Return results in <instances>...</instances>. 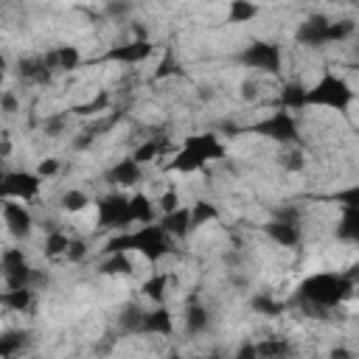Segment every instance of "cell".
I'll list each match as a JSON object with an SVG mask.
<instances>
[{"label": "cell", "instance_id": "obj_16", "mask_svg": "<svg viewBox=\"0 0 359 359\" xmlns=\"http://www.w3.org/2000/svg\"><path fill=\"white\" fill-rule=\"evenodd\" d=\"M45 62L50 70H73L81 62V53L76 50V45H59L56 50H50L45 56Z\"/></svg>", "mask_w": 359, "mask_h": 359}, {"label": "cell", "instance_id": "obj_36", "mask_svg": "<svg viewBox=\"0 0 359 359\" xmlns=\"http://www.w3.org/2000/svg\"><path fill=\"white\" fill-rule=\"evenodd\" d=\"M17 107H20V104H17V95H14L11 90H6V93H3V112H6V115H14Z\"/></svg>", "mask_w": 359, "mask_h": 359}, {"label": "cell", "instance_id": "obj_1", "mask_svg": "<svg viewBox=\"0 0 359 359\" xmlns=\"http://www.w3.org/2000/svg\"><path fill=\"white\" fill-rule=\"evenodd\" d=\"M356 292V283L345 278V272H314L309 275L300 286H297V294H294V303L309 311L311 317L317 314H325L337 306H342L351 294Z\"/></svg>", "mask_w": 359, "mask_h": 359}, {"label": "cell", "instance_id": "obj_13", "mask_svg": "<svg viewBox=\"0 0 359 359\" xmlns=\"http://www.w3.org/2000/svg\"><path fill=\"white\" fill-rule=\"evenodd\" d=\"M334 236H337L342 244L359 247V208H345V205H339V222H337Z\"/></svg>", "mask_w": 359, "mask_h": 359}, {"label": "cell", "instance_id": "obj_17", "mask_svg": "<svg viewBox=\"0 0 359 359\" xmlns=\"http://www.w3.org/2000/svg\"><path fill=\"white\" fill-rule=\"evenodd\" d=\"M168 280H171L168 272H154V275H149V280H143V286H140L143 297L151 300L154 306H163V303H165V292H168Z\"/></svg>", "mask_w": 359, "mask_h": 359}, {"label": "cell", "instance_id": "obj_23", "mask_svg": "<svg viewBox=\"0 0 359 359\" xmlns=\"http://www.w3.org/2000/svg\"><path fill=\"white\" fill-rule=\"evenodd\" d=\"M188 208H191V224H194V230L202 227V224H208V222H213V219L219 216V208L210 205V202H205V199H196V202L188 205Z\"/></svg>", "mask_w": 359, "mask_h": 359}, {"label": "cell", "instance_id": "obj_12", "mask_svg": "<svg viewBox=\"0 0 359 359\" xmlns=\"http://www.w3.org/2000/svg\"><path fill=\"white\" fill-rule=\"evenodd\" d=\"M107 180H109L112 185H118V188H135V185L143 180V165L135 163L132 157H123V160H118V163L107 171Z\"/></svg>", "mask_w": 359, "mask_h": 359}, {"label": "cell", "instance_id": "obj_10", "mask_svg": "<svg viewBox=\"0 0 359 359\" xmlns=\"http://www.w3.org/2000/svg\"><path fill=\"white\" fill-rule=\"evenodd\" d=\"M174 331V320L171 311L165 306H154V309H143L140 317V328L137 334H149V337H168Z\"/></svg>", "mask_w": 359, "mask_h": 359}, {"label": "cell", "instance_id": "obj_8", "mask_svg": "<svg viewBox=\"0 0 359 359\" xmlns=\"http://www.w3.org/2000/svg\"><path fill=\"white\" fill-rule=\"evenodd\" d=\"M3 222H6V230L17 238H25L34 227L31 210L25 208V202H17V199H3Z\"/></svg>", "mask_w": 359, "mask_h": 359}, {"label": "cell", "instance_id": "obj_20", "mask_svg": "<svg viewBox=\"0 0 359 359\" xmlns=\"http://www.w3.org/2000/svg\"><path fill=\"white\" fill-rule=\"evenodd\" d=\"M93 205V199L81 191V188H67L62 196H59V208L67 213V216H73V213H81V210H87Z\"/></svg>", "mask_w": 359, "mask_h": 359}, {"label": "cell", "instance_id": "obj_4", "mask_svg": "<svg viewBox=\"0 0 359 359\" xmlns=\"http://www.w3.org/2000/svg\"><path fill=\"white\" fill-rule=\"evenodd\" d=\"M95 210H98V227H107V230H129L135 224L132 219V208H129V196L123 194H107L95 202Z\"/></svg>", "mask_w": 359, "mask_h": 359}, {"label": "cell", "instance_id": "obj_2", "mask_svg": "<svg viewBox=\"0 0 359 359\" xmlns=\"http://www.w3.org/2000/svg\"><path fill=\"white\" fill-rule=\"evenodd\" d=\"M353 101V90L351 84L337 76V73H323L309 90H306V107H325V109H337L345 112Z\"/></svg>", "mask_w": 359, "mask_h": 359}, {"label": "cell", "instance_id": "obj_11", "mask_svg": "<svg viewBox=\"0 0 359 359\" xmlns=\"http://www.w3.org/2000/svg\"><path fill=\"white\" fill-rule=\"evenodd\" d=\"M154 53V45L149 39H132V42H123V45H115L109 48L107 59L112 62H121V65H135V62H143Z\"/></svg>", "mask_w": 359, "mask_h": 359}, {"label": "cell", "instance_id": "obj_15", "mask_svg": "<svg viewBox=\"0 0 359 359\" xmlns=\"http://www.w3.org/2000/svg\"><path fill=\"white\" fill-rule=\"evenodd\" d=\"M135 269L132 264V252H123V250H115V252H107V258L98 264V272L101 275H129Z\"/></svg>", "mask_w": 359, "mask_h": 359}, {"label": "cell", "instance_id": "obj_32", "mask_svg": "<svg viewBox=\"0 0 359 359\" xmlns=\"http://www.w3.org/2000/svg\"><path fill=\"white\" fill-rule=\"evenodd\" d=\"M87 252H90V247H87V241H81V238H73L70 241V247H67V261L70 264H79V261H84L87 258Z\"/></svg>", "mask_w": 359, "mask_h": 359}, {"label": "cell", "instance_id": "obj_30", "mask_svg": "<svg viewBox=\"0 0 359 359\" xmlns=\"http://www.w3.org/2000/svg\"><path fill=\"white\" fill-rule=\"evenodd\" d=\"M182 205H180V194L177 191H165L160 199H157V210L163 213V216H168V213H174V210H180Z\"/></svg>", "mask_w": 359, "mask_h": 359}, {"label": "cell", "instance_id": "obj_19", "mask_svg": "<svg viewBox=\"0 0 359 359\" xmlns=\"http://www.w3.org/2000/svg\"><path fill=\"white\" fill-rule=\"evenodd\" d=\"M129 208H132V219L135 224H154V202L146 194H132L129 196Z\"/></svg>", "mask_w": 359, "mask_h": 359}, {"label": "cell", "instance_id": "obj_37", "mask_svg": "<svg viewBox=\"0 0 359 359\" xmlns=\"http://www.w3.org/2000/svg\"><path fill=\"white\" fill-rule=\"evenodd\" d=\"M328 359H353V353H351V348H345V345H334V348L328 351Z\"/></svg>", "mask_w": 359, "mask_h": 359}, {"label": "cell", "instance_id": "obj_35", "mask_svg": "<svg viewBox=\"0 0 359 359\" xmlns=\"http://www.w3.org/2000/svg\"><path fill=\"white\" fill-rule=\"evenodd\" d=\"M337 199H339V205H345V208H359V185H353V188L342 191Z\"/></svg>", "mask_w": 359, "mask_h": 359}, {"label": "cell", "instance_id": "obj_6", "mask_svg": "<svg viewBox=\"0 0 359 359\" xmlns=\"http://www.w3.org/2000/svg\"><path fill=\"white\" fill-rule=\"evenodd\" d=\"M264 233L269 236V241H275L278 247H300L303 241V224H300V213L294 208H286L283 213H278L266 227Z\"/></svg>", "mask_w": 359, "mask_h": 359}, {"label": "cell", "instance_id": "obj_28", "mask_svg": "<svg viewBox=\"0 0 359 359\" xmlns=\"http://www.w3.org/2000/svg\"><path fill=\"white\" fill-rule=\"evenodd\" d=\"M227 14H230V22H250L258 14V6H252V3H230Z\"/></svg>", "mask_w": 359, "mask_h": 359}, {"label": "cell", "instance_id": "obj_33", "mask_svg": "<svg viewBox=\"0 0 359 359\" xmlns=\"http://www.w3.org/2000/svg\"><path fill=\"white\" fill-rule=\"evenodd\" d=\"M59 168H62V163H59L56 157H45V160L36 165V174H39V180H48V177H56Z\"/></svg>", "mask_w": 359, "mask_h": 359}, {"label": "cell", "instance_id": "obj_24", "mask_svg": "<svg viewBox=\"0 0 359 359\" xmlns=\"http://www.w3.org/2000/svg\"><path fill=\"white\" fill-rule=\"evenodd\" d=\"M70 236H65L62 230H50L45 236V258H56V255H67V247H70Z\"/></svg>", "mask_w": 359, "mask_h": 359}, {"label": "cell", "instance_id": "obj_29", "mask_svg": "<svg viewBox=\"0 0 359 359\" xmlns=\"http://www.w3.org/2000/svg\"><path fill=\"white\" fill-rule=\"evenodd\" d=\"M252 309H255L258 314H266V317H275V314L283 311V306L275 303V300L269 297V292H266V294H255V297H252Z\"/></svg>", "mask_w": 359, "mask_h": 359}, {"label": "cell", "instance_id": "obj_27", "mask_svg": "<svg viewBox=\"0 0 359 359\" xmlns=\"http://www.w3.org/2000/svg\"><path fill=\"white\" fill-rule=\"evenodd\" d=\"M25 345V334L22 331H6L0 337V356L3 359H14Z\"/></svg>", "mask_w": 359, "mask_h": 359}, {"label": "cell", "instance_id": "obj_38", "mask_svg": "<svg viewBox=\"0 0 359 359\" xmlns=\"http://www.w3.org/2000/svg\"><path fill=\"white\" fill-rule=\"evenodd\" d=\"M208 359H224V356H208Z\"/></svg>", "mask_w": 359, "mask_h": 359}, {"label": "cell", "instance_id": "obj_5", "mask_svg": "<svg viewBox=\"0 0 359 359\" xmlns=\"http://www.w3.org/2000/svg\"><path fill=\"white\" fill-rule=\"evenodd\" d=\"M238 65L250 67V70H261V73H278L283 65V50L275 42H250L241 48V53L236 56Z\"/></svg>", "mask_w": 359, "mask_h": 359}, {"label": "cell", "instance_id": "obj_3", "mask_svg": "<svg viewBox=\"0 0 359 359\" xmlns=\"http://www.w3.org/2000/svg\"><path fill=\"white\" fill-rule=\"evenodd\" d=\"M255 132L264 135V137H269V140H275V143H280V146H297V140H300L297 118H294L292 109H283V107L275 109V112H269L255 126Z\"/></svg>", "mask_w": 359, "mask_h": 359}, {"label": "cell", "instance_id": "obj_14", "mask_svg": "<svg viewBox=\"0 0 359 359\" xmlns=\"http://www.w3.org/2000/svg\"><path fill=\"white\" fill-rule=\"evenodd\" d=\"M160 224H163V230L171 238H185L194 230V224H191V208H180V210H174L168 216H160Z\"/></svg>", "mask_w": 359, "mask_h": 359}, {"label": "cell", "instance_id": "obj_25", "mask_svg": "<svg viewBox=\"0 0 359 359\" xmlns=\"http://www.w3.org/2000/svg\"><path fill=\"white\" fill-rule=\"evenodd\" d=\"M160 151H163V143L157 140V137H149V140H143L140 146H135V151L129 154L135 163H140V165H146V163H151L154 157H160Z\"/></svg>", "mask_w": 359, "mask_h": 359}, {"label": "cell", "instance_id": "obj_18", "mask_svg": "<svg viewBox=\"0 0 359 359\" xmlns=\"http://www.w3.org/2000/svg\"><path fill=\"white\" fill-rule=\"evenodd\" d=\"M255 345H258L261 359H289V353H292V342L283 339V337H266Z\"/></svg>", "mask_w": 359, "mask_h": 359}, {"label": "cell", "instance_id": "obj_7", "mask_svg": "<svg viewBox=\"0 0 359 359\" xmlns=\"http://www.w3.org/2000/svg\"><path fill=\"white\" fill-rule=\"evenodd\" d=\"M39 174L36 171H6L3 174V199H17L28 202L39 194Z\"/></svg>", "mask_w": 359, "mask_h": 359}, {"label": "cell", "instance_id": "obj_22", "mask_svg": "<svg viewBox=\"0 0 359 359\" xmlns=\"http://www.w3.org/2000/svg\"><path fill=\"white\" fill-rule=\"evenodd\" d=\"M31 300H34V289H8V292H3V306L17 311V314L28 311Z\"/></svg>", "mask_w": 359, "mask_h": 359}, {"label": "cell", "instance_id": "obj_21", "mask_svg": "<svg viewBox=\"0 0 359 359\" xmlns=\"http://www.w3.org/2000/svg\"><path fill=\"white\" fill-rule=\"evenodd\" d=\"M210 328V311L205 306H188L185 309V331L188 334H205Z\"/></svg>", "mask_w": 359, "mask_h": 359}, {"label": "cell", "instance_id": "obj_26", "mask_svg": "<svg viewBox=\"0 0 359 359\" xmlns=\"http://www.w3.org/2000/svg\"><path fill=\"white\" fill-rule=\"evenodd\" d=\"M278 163L283 165V171H289V174H297V171H303V168H306V154H303L297 146H286V149L280 151Z\"/></svg>", "mask_w": 359, "mask_h": 359}, {"label": "cell", "instance_id": "obj_31", "mask_svg": "<svg viewBox=\"0 0 359 359\" xmlns=\"http://www.w3.org/2000/svg\"><path fill=\"white\" fill-rule=\"evenodd\" d=\"M107 104H109V95H107V93H98L93 101H87V104L76 107V112H81V115H95V112L107 109Z\"/></svg>", "mask_w": 359, "mask_h": 359}, {"label": "cell", "instance_id": "obj_34", "mask_svg": "<svg viewBox=\"0 0 359 359\" xmlns=\"http://www.w3.org/2000/svg\"><path fill=\"white\" fill-rule=\"evenodd\" d=\"M233 359H261L258 356V345L255 342H241L238 351L233 353Z\"/></svg>", "mask_w": 359, "mask_h": 359}, {"label": "cell", "instance_id": "obj_9", "mask_svg": "<svg viewBox=\"0 0 359 359\" xmlns=\"http://www.w3.org/2000/svg\"><path fill=\"white\" fill-rule=\"evenodd\" d=\"M297 42L300 45H309V48H323V45H331V20L328 17H309L306 22H300L297 28Z\"/></svg>", "mask_w": 359, "mask_h": 359}]
</instances>
